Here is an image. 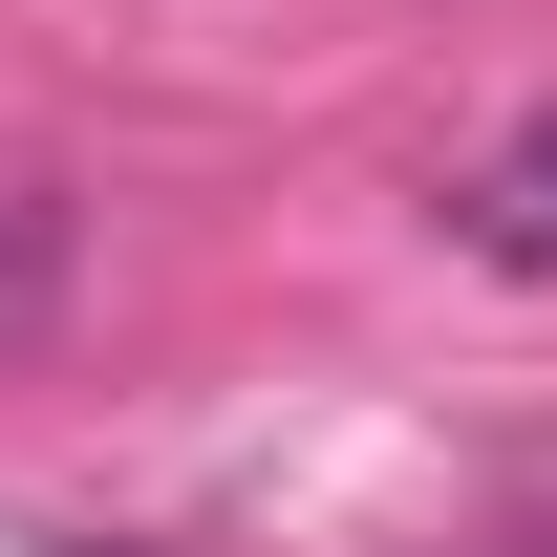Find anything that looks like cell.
<instances>
[{
    "mask_svg": "<svg viewBox=\"0 0 557 557\" xmlns=\"http://www.w3.org/2000/svg\"><path fill=\"white\" fill-rule=\"evenodd\" d=\"M65 278H86V194L65 172H0V344H44Z\"/></svg>",
    "mask_w": 557,
    "mask_h": 557,
    "instance_id": "cell-2",
    "label": "cell"
},
{
    "mask_svg": "<svg viewBox=\"0 0 557 557\" xmlns=\"http://www.w3.org/2000/svg\"><path fill=\"white\" fill-rule=\"evenodd\" d=\"M450 236H472L493 278H557V108H515V129L450 172Z\"/></svg>",
    "mask_w": 557,
    "mask_h": 557,
    "instance_id": "cell-1",
    "label": "cell"
}]
</instances>
